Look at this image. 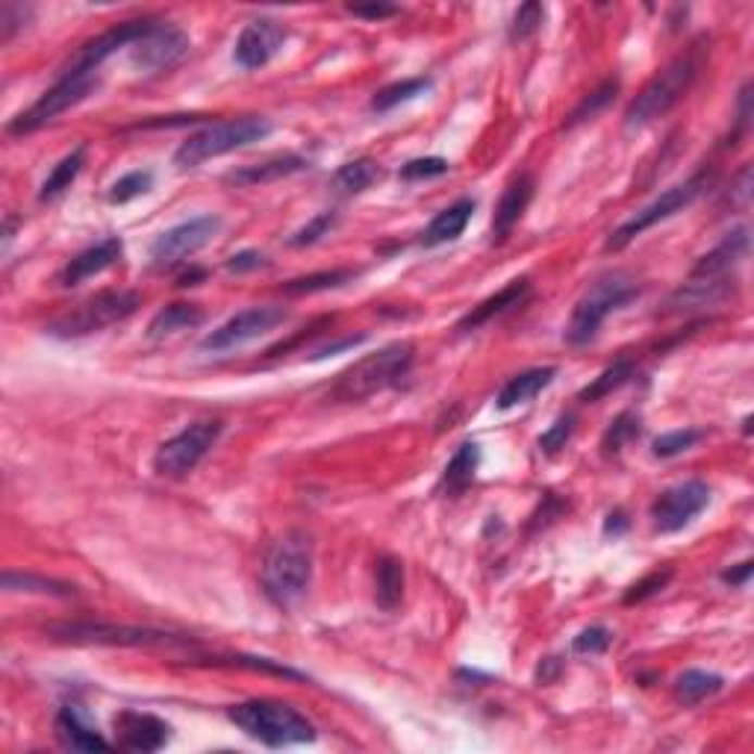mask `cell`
Returning a JSON list of instances; mask_svg holds the SVG:
<instances>
[{
    "label": "cell",
    "instance_id": "6da1fadb",
    "mask_svg": "<svg viewBox=\"0 0 754 754\" xmlns=\"http://www.w3.org/2000/svg\"><path fill=\"white\" fill-rule=\"evenodd\" d=\"M704 56H707V45L695 41L687 51L678 53L673 62H666L652 80L642 86V92L625 110V127L628 130H642L657 118L673 110L683 95L693 89L695 77L702 74Z\"/></svg>",
    "mask_w": 754,
    "mask_h": 754
},
{
    "label": "cell",
    "instance_id": "7a4b0ae2",
    "mask_svg": "<svg viewBox=\"0 0 754 754\" xmlns=\"http://www.w3.org/2000/svg\"><path fill=\"white\" fill-rule=\"evenodd\" d=\"M260 581L265 595L280 607L304 599L313 583V537L298 528L280 533L265 551Z\"/></svg>",
    "mask_w": 754,
    "mask_h": 754
},
{
    "label": "cell",
    "instance_id": "3957f363",
    "mask_svg": "<svg viewBox=\"0 0 754 754\" xmlns=\"http://www.w3.org/2000/svg\"><path fill=\"white\" fill-rule=\"evenodd\" d=\"M413 357H416L413 342H392V345L380 348L375 354L357 360L354 366H348L327 392V401L357 404V401H366L384 389L395 387L413 366Z\"/></svg>",
    "mask_w": 754,
    "mask_h": 754
},
{
    "label": "cell",
    "instance_id": "277c9868",
    "mask_svg": "<svg viewBox=\"0 0 754 754\" xmlns=\"http://www.w3.org/2000/svg\"><path fill=\"white\" fill-rule=\"evenodd\" d=\"M227 719L256 743L268 749H286V745H304L316 740L313 722L301 716L296 707L272 699H251V702L227 707Z\"/></svg>",
    "mask_w": 754,
    "mask_h": 754
},
{
    "label": "cell",
    "instance_id": "5b68a950",
    "mask_svg": "<svg viewBox=\"0 0 754 754\" xmlns=\"http://www.w3.org/2000/svg\"><path fill=\"white\" fill-rule=\"evenodd\" d=\"M265 136H272V122L263 115H246V118H230V122H215L204 127L201 133L189 136L177 153H174V165L177 168H198L206 160L225 156L248 144L263 142Z\"/></svg>",
    "mask_w": 754,
    "mask_h": 754
},
{
    "label": "cell",
    "instance_id": "8992f818",
    "mask_svg": "<svg viewBox=\"0 0 754 754\" xmlns=\"http://www.w3.org/2000/svg\"><path fill=\"white\" fill-rule=\"evenodd\" d=\"M633 296H637V280L625 275V272L595 277L590 289L581 296V301L571 310L569 325H566V342L569 345L592 342L599 327L604 325V318L616 313L623 304H628Z\"/></svg>",
    "mask_w": 754,
    "mask_h": 754
},
{
    "label": "cell",
    "instance_id": "52a82bcc",
    "mask_svg": "<svg viewBox=\"0 0 754 754\" xmlns=\"http://www.w3.org/2000/svg\"><path fill=\"white\" fill-rule=\"evenodd\" d=\"M142 306V296L133 289H103L98 296L86 298L80 304L53 318L48 334L60 339H80L101 334L103 327H113L124 318H130Z\"/></svg>",
    "mask_w": 754,
    "mask_h": 754
},
{
    "label": "cell",
    "instance_id": "ba28073f",
    "mask_svg": "<svg viewBox=\"0 0 754 754\" xmlns=\"http://www.w3.org/2000/svg\"><path fill=\"white\" fill-rule=\"evenodd\" d=\"M48 637L72 645H130V649H186L189 637L113 623H62L48 628Z\"/></svg>",
    "mask_w": 754,
    "mask_h": 754
},
{
    "label": "cell",
    "instance_id": "9c48e42d",
    "mask_svg": "<svg viewBox=\"0 0 754 754\" xmlns=\"http://www.w3.org/2000/svg\"><path fill=\"white\" fill-rule=\"evenodd\" d=\"M98 86H101V72H98V68H65L60 80L53 83L51 89L41 95L30 110H24L18 118H12L7 130H10L12 136H27V133L41 130V127L51 124L56 115H62L65 110H72V106L86 101Z\"/></svg>",
    "mask_w": 754,
    "mask_h": 754
},
{
    "label": "cell",
    "instance_id": "30bf717a",
    "mask_svg": "<svg viewBox=\"0 0 754 754\" xmlns=\"http://www.w3.org/2000/svg\"><path fill=\"white\" fill-rule=\"evenodd\" d=\"M714 177H716L714 168H702V172L693 174L687 184H678L673 186V189H666L661 198H654L652 204L642 206L640 213L631 215L623 227H616V230H613L611 239H607V251H623V248L631 246L637 236L645 234L649 227L661 225V222H666V218H673L675 213H681V210H687V206H693L695 201L707 192V186L714 184Z\"/></svg>",
    "mask_w": 754,
    "mask_h": 754
},
{
    "label": "cell",
    "instance_id": "8fae6325",
    "mask_svg": "<svg viewBox=\"0 0 754 754\" xmlns=\"http://www.w3.org/2000/svg\"><path fill=\"white\" fill-rule=\"evenodd\" d=\"M222 437V422L204 418V422H192L177 437L165 439L163 445L153 454V472L160 478L180 480L198 469V463L213 451V445Z\"/></svg>",
    "mask_w": 754,
    "mask_h": 754
},
{
    "label": "cell",
    "instance_id": "7c38bea8",
    "mask_svg": "<svg viewBox=\"0 0 754 754\" xmlns=\"http://www.w3.org/2000/svg\"><path fill=\"white\" fill-rule=\"evenodd\" d=\"M218 230H222V218L218 215H194V218H186L180 225L168 227V230H163V234L153 239V265L172 268V265L184 263V260L198 254L201 248L210 246Z\"/></svg>",
    "mask_w": 754,
    "mask_h": 754
},
{
    "label": "cell",
    "instance_id": "4fadbf2b",
    "mask_svg": "<svg viewBox=\"0 0 754 754\" xmlns=\"http://www.w3.org/2000/svg\"><path fill=\"white\" fill-rule=\"evenodd\" d=\"M711 487L704 480H683L678 487L663 490L652 504L654 533H678L711 504Z\"/></svg>",
    "mask_w": 754,
    "mask_h": 754
},
{
    "label": "cell",
    "instance_id": "5bb4252c",
    "mask_svg": "<svg viewBox=\"0 0 754 754\" xmlns=\"http://www.w3.org/2000/svg\"><path fill=\"white\" fill-rule=\"evenodd\" d=\"M286 318H289V313L284 306H251V310H242L234 318H227L225 325L215 327L213 334H206L201 348L213 351V354H225V351L248 345L268 330H275L277 325H284Z\"/></svg>",
    "mask_w": 754,
    "mask_h": 754
},
{
    "label": "cell",
    "instance_id": "9a60e30c",
    "mask_svg": "<svg viewBox=\"0 0 754 754\" xmlns=\"http://www.w3.org/2000/svg\"><path fill=\"white\" fill-rule=\"evenodd\" d=\"M189 36L174 24L165 21H153L151 30L144 33L142 39L130 45V60L136 68H142L148 74L168 72L177 62L189 53Z\"/></svg>",
    "mask_w": 754,
    "mask_h": 754
},
{
    "label": "cell",
    "instance_id": "2e32d148",
    "mask_svg": "<svg viewBox=\"0 0 754 754\" xmlns=\"http://www.w3.org/2000/svg\"><path fill=\"white\" fill-rule=\"evenodd\" d=\"M115 745L127 752H160L172 740V725L163 722L160 716L139 714V711H122L113 719Z\"/></svg>",
    "mask_w": 754,
    "mask_h": 754
},
{
    "label": "cell",
    "instance_id": "e0dca14e",
    "mask_svg": "<svg viewBox=\"0 0 754 754\" xmlns=\"http://www.w3.org/2000/svg\"><path fill=\"white\" fill-rule=\"evenodd\" d=\"M286 41V27H280L275 18H256L246 24V30L239 33L234 48V60L239 68L254 72L272 62Z\"/></svg>",
    "mask_w": 754,
    "mask_h": 754
},
{
    "label": "cell",
    "instance_id": "ac0fdd59",
    "mask_svg": "<svg viewBox=\"0 0 754 754\" xmlns=\"http://www.w3.org/2000/svg\"><path fill=\"white\" fill-rule=\"evenodd\" d=\"M151 24L153 18L124 21V24H118V27H113V30L95 36V39H89L86 45L77 48V53H74L72 62H68V68H101L103 60H110L115 51L130 48L133 41L142 39L144 33L151 30Z\"/></svg>",
    "mask_w": 754,
    "mask_h": 754
},
{
    "label": "cell",
    "instance_id": "d6986e66",
    "mask_svg": "<svg viewBox=\"0 0 754 754\" xmlns=\"http://www.w3.org/2000/svg\"><path fill=\"white\" fill-rule=\"evenodd\" d=\"M124 254V242L118 236H106L101 242H95L92 248H86L77 256L68 260V265L60 272V286H77L89 277L101 275L110 265H115Z\"/></svg>",
    "mask_w": 754,
    "mask_h": 754
},
{
    "label": "cell",
    "instance_id": "ffe728a7",
    "mask_svg": "<svg viewBox=\"0 0 754 754\" xmlns=\"http://www.w3.org/2000/svg\"><path fill=\"white\" fill-rule=\"evenodd\" d=\"M533 189H537V184H533L530 174H519V177L504 189L499 206H495V215H492V239H495V242L507 239L510 230L519 225L521 215H525L528 204L533 201Z\"/></svg>",
    "mask_w": 754,
    "mask_h": 754
},
{
    "label": "cell",
    "instance_id": "44dd1931",
    "mask_svg": "<svg viewBox=\"0 0 754 754\" xmlns=\"http://www.w3.org/2000/svg\"><path fill=\"white\" fill-rule=\"evenodd\" d=\"M749 254V230L745 227H737L734 234H728L719 242V246L704 254L699 263H695L690 280H716V277H728L731 268H734L743 256Z\"/></svg>",
    "mask_w": 754,
    "mask_h": 754
},
{
    "label": "cell",
    "instance_id": "7402d4cb",
    "mask_svg": "<svg viewBox=\"0 0 754 754\" xmlns=\"http://www.w3.org/2000/svg\"><path fill=\"white\" fill-rule=\"evenodd\" d=\"M731 292H734V280H728V277L690 280L666 301V313H693V310H702V306H716L728 301Z\"/></svg>",
    "mask_w": 754,
    "mask_h": 754
},
{
    "label": "cell",
    "instance_id": "603a6c76",
    "mask_svg": "<svg viewBox=\"0 0 754 754\" xmlns=\"http://www.w3.org/2000/svg\"><path fill=\"white\" fill-rule=\"evenodd\" d=\"M530 292V280L528 277H516V280H510L504 289H499L495 296H490L487 301H480L478 306H472V313H466V316L460 318L457 330H463V334H469V330H478V327H483L487 322H492L495 316H501V313H507L510 306H516L521 301V298Z\"/></svg>",
    "mask_w": 754,
    "mask_h": 754
},
{
    "label": "cell",
    "instance_id": "cb8c5ba5",
    "mask_svg": "<svg viewBox=\"0 0 754 754\" xmlns=\"http://www.w3.org/2000/svg\"><path fill=\"white\" fill-rule=\"evenodd\" d=\"M475 198H460L451 206H445L442 213H437V218L425 227L422 234V246L425 248H439L445 242H454L457 236H463V230L469 227L472 213H475Z\"/></svg>",
    "mask_w": 754,
    "mask_h": 754
},
{
    "label": "cell",
    "instance_id": "d4e9b609",
    "mask_svg": "<svg viewBox=\"0 0 754 754\" xmlns=\"http://www.w3.org/2000/svg\"><path fill=\"white\" fill-rule=\"evenodd\" d=\"M557 377V368L554 366H540V368H528L521 375L510 377L504 389L499 392V410H513L519 404H528L530 398H537L545 387L554 384Z\"/></svg>",
    "mask_w": 754,
    "mask_h": 754
},
{
    "label": "cell",
    "instance_id": "484cf974",
    "mask_svg": "<svg viewBox=\"0 0 754 754\" xmlns=\"http://www.w3.org/2000/svg\"><path fill=\"white\" fill-rule=\"evenodd\" d=\"M56 737L65 749L72 752H95V749H110V740H103L92 725L86 722L77 707H62L56 716Z\"/></svg>",
    "mask_w": 754,
    "mask_h": 754
},
{
    "label": "cell",
    "instance_id": "4316f807",
    "mask_svg": "<svg viewBox=\"0 0 754 754\" xmlns=\"http://www.w3.org/2000/svg\"><path fill=\"white\" fill-rule=\"evenodd\" d=\"M304 156L298 153H284V156H272L260 165H246L239 172L230 174V184L236 186H263V184H275L280 177H289V174H298L306 168Z\"/></svg>",
    "mask_w": 754,
    "mask_h": 754
},
{
    "label": "cell",
    "instance_id": "83f0119b",
    "mask_svg": "<svg viewBox=\"0 0 754 754\" xmlns=\"http://www.w3.org/2000/svg\"><path fill=\"white\" fill-rule=\"evenodd\" d=\"M404 583H407V578H404V563L398 561V557H392V554H384L380 561H377V569H375V602L380 611H398L401 607V602H404Z\"/></svg>",
    "mask_w": 754,
    "mask_h": 754
},
{
    "label": "cell",
    "instance_id": "f1b7e54d",
    "mask_svg": "<svg viewBox=\"0 0 754 754\" xmlns=\"http://www.w3.org/2000/svg\"><path fill=\"white\" fill-rule=\"evenodd\" d=\"M204 322V310L198 304H189V301H177V304L163 306L156 316L151 318L148 325V337L151 339H165L180 334V330H192Z\"/></svg>",
    "mask_w": 754,
    "mask_h": 754
},
{
    "label": "cell",
    "instance_id": "f546056e",
    "mask_svg": "<svg viewBox=\"0 0 754 754\" xmlns=\"http://www.w3.org/2000/svg\"><path fill=\"white\" fill-rule=\"evenodd\" d=\"M478 466L480 445L478 442H472V439H466V442L454 451V457L449 460L445 472H442V487L449 490V495H460V492L466 490L472 480H475V475H478Z\"/></svg>",
    "mask_w": 754,
    "mask_h": 754
},
{
    "label": "cell",
    "instance_id": "4dcf8cb0",
    "mask_svg": "<svg viewBox=\"0 0 754 754\" xmlns=\"http://www.w3.org/2000/svg\"><path fill=\"white\" fill-rule=\"evenodd\" d=\"M83 165H86V144H77V148H74L72 153H65L60 163L53 165V172L45 177L39 201H53V198H60L65 189H72L77 174L83 172Z\"/></svg>",
    "mask_w": 754,
    "mask_h": 754
},
{
    "label": "cell",
    "instance_id": "1f68e13d",
    "mask_svg": "<svg viewBox=\"0 0 754 754\" xmlns=\"http://www.w3.org/2000/svg\"><path fill=\"white\" fill-rule=\"evenodd\" d=\"M3 590L56 595V599H72V595H77V587H74V583L45 578V575H33V571H3Z\"/></svg>",
    "mask_w": 754,
    "mask_h": 754
},
{
    "label": "cell",
    "instance_id": "d6a6232c",
    "mask_svg": "<svg viewBox=\"0 0 754 754\" xmlns=\"http://www.w3.org/2000/svg\"><path fill=\"white\" fill-rule=\"evenodd\" d=\"M725 687L722 675L704 673V669H690L683 673L678 681H675V699L683 704V707H695L702 704L704 699H711Z\"/></svg>",
    "mask_w": 754,
    "mask_h": 754
},
{
    "label": "cell",
    "instance_id": "836d02e7",
    "mask_svg": "<svg viewBox=\"0 0 754 754\" xmlns=\"http://www.w3.org/2000/svg\"><path fill=\"white\" fill-rule=\"evenodd\" d=\"M380 177H384V172L375 160H351L330 177V186L342 194H360L366 192L368 186H375Z\"/></svg>",
    "mask_w": 754,
    "mask_h": 754
},
{
    "label": "cell",
    "instance_id": "e575fe53",
    "mask_svg": "<svg viewBox=\"0 0 754 754\" xmlns=\"http://www.w3.org/2000/svg\"><path fill=\"white\" fill-rule=\"evenodd\" d=\"M430 86H433L430 77H410V80H398L392 83V86H384V89L372 98V110H375V113H389V110H395L401 103L416 101L418 95L430 92Z\"/></svg>",
    "mask_w": 754,
    "mask_h": 754
},
{
    "label": "cell",
    "instance_id": "d590c367",
    "mask_svg": "<svg viewBox=\"0 0 754 754\" xmlns=\"http://www.w3.org/2000/svg\"><path fill=\"white\" fill-rule=\"evenodd\" d=\"M642 433V418L640 413H633V410H625V413H619V416L613 418L611 425H607V430H604L602 437V454L604 457H616L619 451L631 442V439H637Z\"/></svg>",
    "mask_w": 754,
    "mask_h": 754
},
{
    "label": "cell",
    "instance_id": "8d00e7d4",
    "mask_svg": "<svg viewBox=\"0 0 754 754\" xmlns=\"http://www.w3.org/2000/svg\"><path fill=\"white\" fill-rule=\"evenodd\" d=\"M633 375V363L628 357L616 360L613 366H607L602 372V375L592 380L590 387L581 392V401L583 404H595V401H602L604 395H611L613 389H619L623 384H628V377Z\"/></svg>",
    "mask_w": 754,
    "mask_h": 754
},
{
    "label": "cell",
    "instance_id": "74e56055",
    "mask_svg": "<svg viewBox=\"0 0 754 754\" xmlns=\"http://www.w3.org/2000/svg\"><path fill=\"white\" fill-rule=\"evenodd\" d=\"M348 280H354V272H351V268H334V272H318V275L289 280V284H284V292L286 296H313V292L339 289V286H345Z\"/></svg>",
    "mask_w": 754,
    "mask_h": 754
},
{
    "label": "cell",
    "instance_id": "f35d334b",
    "mask_svg": "<svg viewBox=\"0 0 754 754\" xmlns=\"http://www.w3.org/2000/svg\"><path fill=\"white\" fill-rule=\"evenodd\" d=\"M151 189H153V172L139 168V172H130V174H124V177H118L106 198H110V204H130V201L142 198V194H148Z\"/></svg>",
    "mask_w": 754,
    "mask_h": 754
},
{
    "label": "cell",
    "instance_id": "ab89813d",
    "mask_svg": "<svg viewBox=\"0 0 754 754\" xmlns=\"http://www.w3.org/2000/svg\"><path fill=\"white\" fill-rule=\"evenodd\" d=\"M616 92H619V80H604L599 89L592 95H587L578 106H575V113L566 118V127H575V124L581 122H590V118H595V115L602 113L604 106L616 98Z\"/></svg>",
    "mask_w": 754,
    "mask_h": 754
},
{
    "label": "cell",
    "instance_id": "60d3db41",
    "mask_svg": "<svg viewBox=\"0 0 754 754\" xmlns=\"http://www.w3.org/2000/svg\"><path fill=\"white\" fill-rule=\"evenodd\" d=\"M542 18H545V7L530 0V3H521L516 15H513V24H510V41H528L530 36H537L542 27Z\"/></svg>",
    "mask_w": 754,
    "mask_h": 754
},
{
    "label": "cell",
    "instance_id": "b9f144b4",
    "mask_svg": "<svg viewBox=\"0 0 754 754\" xmlns=\"http://www.w3.org/2000/svg\"><path fill=\"white\" fill-rule=\"evenodd\" d=\"M704 437V430L699 428H681V430H669L663 437L654 439V457H678L683 451H690Z\"/></svg>",
    "mask_w": 754,
    "mask_h": 754
},
{
    "label": "cell",
    "instance_id": "7bdbcfd3",
    "mask_svg": "<svg viewBox=\"0 0 754 754\" xmlns=\"http://www.w3.org/2000/svg\"><path fill=\"white\" fill-rule=\"evenodd\" d=\"M30 18L33 7L15 3V0H3V3H0V45H10V41L27 27V21Z\"/></svg>",
    "mask_w": 754,
    "mask_h": 754
},
{
    "label": "cell",
    "instance_id": "ee69618b",
    "mask_svg": "<svg viewBox=\"0 0 754 754\" xmlns=\"http://www.w3.org/2000/svg\"><path fill=\"white\" fill-rule=\"evenodd\" d=\"M449 160H442V156H418V160H410V163H404V168H401V180H407V184H416V180H430V177H442V174H449Z\"/></svg>",
    "mask_w": 754,
    "mask_h": 754
},
{
    "label": "cell",
    "instance_id": "f6af8a7d",
    "mask_svg": "<svg viewBox=\"0 0 754 754\" xmlns=\"http://www.w3.org/2000/svg\"><path fill=\"white\" fill-rule=\"evenodd\" d=\"M673 569H661V571H652V575H645L642 581H637L631 587V590L625 592V604H640L645 602V599H652V595H657V592H663L666 587H669V581H673Z\"/></svg>",
    "mask_w": 754,
    "mask_h": 754
},
{
    "label": "cell",
    "instance_id": "bcb514c9",
    "mask_svg": "<svg viewBox=\"0 0 754 754\" xmlns=\"http://www.w3.org/2000/svg\"><path fill=\"white\" fill-rule=\"evenodd\" d=\"M339 215L337 213H318L313 222H306L301 230H298L292 239H289V246L292 248H304V246H316L322 236H327L334 227H337Z\"/></svg>",
    "mask_w": 754,
    "mask_h": 754
},
{
    "label": "cell",
    "instance_id": "7dc6e473",
    "mask_svg": "<svg viewBox=\"0 0 754 754\" xmlns=\"http://www.w3.org/2000/svg\"><path fill=\"white\" fill-rule=\"evenodd\" d=\"M613 631L604 628V625H592V628H583L575 640H571V649L575 654H602L611 649Z\"/></svg>",
    "mask_w": 754,
    "mask_h": 754
},
{
    "label": "cell",
    "instance_id": "c3c4849f",
    "mask_svg": "<svg viewBox=\"0 0 754 754\" xmlns=\"http://www.w3.org/2000/svg\"><path fill=\"white\" fill-rule=\"evenodd\" d=\"M571 433H575V416H561L540 437V451L542 454H549V457L551 454H557V451L566 449V442L571 439Z\"/></svg>",
    "mask_w": 754,
    "mask_h": 754
},
{
    "label": "cell",
    "instance_id": "681fc988",
    "mask_svg": "<svg viewBox=\"0 0 754 754\" xmlns=\"http://www.w3.org/2000/svg\"><path fill=\"white\" fill-rule=\"evenodd\" d=\"M749 198H752V165H743L740 174H737L734 189H731V206L745 210V206H749Z\"/></svg>",
    "mask_w": 754,
    "mask_h": 754
},
{
    "label": "cell",
    "instance_id": "f907efd6",
    "mask_svg": "<svg viewBox=\"0 0 754 754\" xmlns=\"http://www.w3.org/2000/svg\"><path fill=\"white\" fill-rule=\"evenodd\" d=\"M348 12H351V15H357V18L384 21V18H392V15H398V7H392V3H368V7H363V3H351V7H348Z\"/></svg>",
    "mask_w": 754,
    "mask_h": 754
},
{
    "label": "cell",
    "instance_id": "816d5d0a",
    "mask_svg": "<svg viewBox=\"0 0 754 754\" xmlns=\"http://www.w3.org/2000/svg\"><path fill=\"white\" fill-rule=\"evenodd\" d=\"M225 265H227V272L242 275V272H254V268H263L265 256L260 254V251H239V254L230 256Z\"/></svg>",
    "mask_w": 754,
    "mask_h": 754
},
{
    "label": "cell",
    "instance_id": "f5cc1de1",
    "mask_svg": "<svg viewBox=\"0 0 754 754\" xmlns=\"http://www.w3.org/2000/svg\"><path fill=\"white\" fill-rule=\"evenodd\" d=\"M561 673H563L561 657H545V661L537 666V683H554L557 678H561Z\"/></svg>",
    "mask_w": 754,
    "mask_h": 754
},
{
    "label": "cell",
    "instance_id": "db71d44e",
    "mask_svg": "<svg viewBox=\"0 0 754 754\" xmlns=\"http://www.w3.org/2000/svg\"><path fill=\"white\" fill-rule=\"evenodd\" d=\"M628 525H631V521H628V513L616 507V510H611V513H607V521H604V533H607V537H623L625 530H628Z\"/></svg>",
    "mask_w": 754,
    "mask_h": 754
},
{
    "label": "cell",
    "instance_id": "11a10c76",
    "mask_svg": "<svg viewBox=\"0 0 754 754\" xmlns=\"http://www.w3.org/2000/svg\"><path fill=\"white\" fill-rule=\"evenodd\" d=\"M752 569H754L752 561L740 563V569L722 571V581L731 583V587H745V583H749V578H752Z\"/></svg>",
    "mask_w": 754,
    "mask_h": 754
},
{
    "label": "cell",
    "instance_id": "9f6ffc18",
    "mask_svg": "<svg viewBox=\"0 0 754 754\" xmlns=\"http://www.w3.org/2000/svg\"><path fill=\"white\" fill-rule=\"evenodd\" d=\"M204 277H206L204 268H192V272L180 275V286H198V280H204Z\"/></svg>",
    "mask_w": 754,
    "mask_h": 754
}]
</instances>
